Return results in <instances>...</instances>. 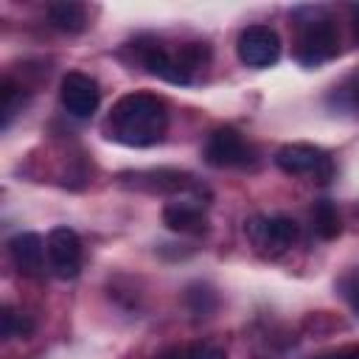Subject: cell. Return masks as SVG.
Here are the masks:
<instances>
[{"label":"cell","instance_id":"obj_20","mask_svg":"<svg viewBox=\"0 0 359 359\" xmlns=\"http://www.w3.org/2000/svg\"><path fill=\"white\" fill-rule=\"evenodd\" d=\"M191 353H194V359H227V353L219 345H210V342L191 345Z\"/></svg>","mask_w":359,"mask_h":359},{"label":"cell","instance_id":"obj_2","mask_svg":"<svg viewBox=\"0 0 359 359\" xmlns=\"http://www.w3.org/2000/svg\"><path fill=\"white\" fill-rule=\"evenodd\" d=\"M210 50L205 42H185L180 50H168L160 42L140 48V62L149 73L171 81V84H191L194 70L208 62Z\"/></svg>","mask_w":359,"mask_h":359},{"label":"cell","instance_id":"obj_10","mask_svg":"<svg viewBox=\"0 0 359 359\" xmlns=\"http://www.w3.org/2000/svg\"><path fill=\"white\" fill-rule=\"evenodd\" d=\"M121 182L146 194H182V191H199L196 180L188 171L177 168H151V171H135L121 174Z\"/></svg>","mask_w":359,"mask_h":359},{"label":"cell","instance_id":"obj_3","mask_svg":"<svg viewBox=\"0 0 359 359\" xmlns=\"http://www.w3.org/2000/svg\"><path fill=\"white\" fill-rule=\"evenodd\" d=\"M339 53V31L337 22L325 11H309L297 22V39H294V56L306 67H317Z\"/></svg>","mask_w":359,"mask_h":359},{"label":"cell","instance_id":"obj_11","mask_svg":"<svg viewBox=\"0 0 359 359\" xmlns=\"http://www.w3.org/2000/svg\"><path fill=\"white\" fill-rule=\"evenodd\" d=\"M45 241L36 236V233H17L8 238V255H11V264L22 272V275H31L36 278L45 266Z\"/></svg>","mask_w":359,"mask_h":359},{"label":"cell","instance_id":"obj_6","mask_svg":"<svg viewBox=\"0 0 359 359\" xmlns=\"http://www.w3.org/2000/svg\"><path fill=\"white\" fill-rule=\"evenodd\" d=\"M202 157L213 168H247L255 160V149L233 126H219L208 135Z\"/></svg>","mask_w":359,"mask_h":359},{"label":"cell","instance_id":"obj_7","mask_svg":"<svg viewBox=\"0 0 359 359\" xmlns=\"http://www.w3.org/2000/svg\"><path fill=\"white\" fill-rule=\"evenodd\" d=\"M236 53L247 67H269L280 59V36L269 25H247L236 39Z\"/></svg>","mask_w":359,"mask_h":359},{"label":"cell","instance_id":"obj_13","mask_svg":"<svg viewBox=\"0 0 359 359\" xmlns=\"http://www.w3.org/2000/svg\"><path fill=\"white\" fill-rule=\"evenodd\" d=\"M48 20L53 28H59L65 34H79L87 25V8L73 0H59V3L48 6Z\"/></svg>","mask_w":359,"mask_h":359},{"label":"cell","instance_id":"obj_5","mask_svg":"<svg viewBox=\"0 0 359 359\" xmlns=\"http://www.w3.org/2000/svg\"><path fill=\"white\" fill-rule=\"evenodd\" d=\"M247 238L252 241L255 250H261L264 255H280L286 252L297 236H300V227L292 216H283V213H275V216H252L247 224Z\"/></svg>","mask_w":359,"mask_h":359},{"label":"cell","instance_id":"obj_14","mask_svg":"<svg viewBox=\"0 0 359 359\" xmlns=\"http://www.w3.org/2000/svg\"><path fill=\"white\" fill-rule=\"evenodd\" d=\"M311 230H314L323 241H331V238L339 236L342 219H339V210H337V205H334L331 199L314 202V208H311Z\"/></svg>","mask_w":359,"mask_h":359},{"label":"cell","instance_id":"obj_22","mask_svg":"<svg viewBox=\"0 0 359 359\" xmlns=\"http://www.w3.org/2000/svg\"><path fill=\"white\" fill-rule=\"evenodd\" d=\"M320 359H359V345H351V348H342L337 353H325Z\"/></svg>","mask_w":359,"mask_h":359},{"label":"cell","instance_id":"obj_23","mask_svg":"<svg viewBox=\"0 0 359 359\" xmlns=\"http://www.w3.org/2000/svg\"><path fill=\"white\" fill-rule=\"evenodd\" d=\"M353 14H356V36H359V8H356Z\"/></svg>","mask_w":359,"mask_h":359},{"label":"cell","instance_id":"obj_12","mask_svg":"<svg viewBox=\"0 0 359 359\" xmlns=\"http://www.w3.org/2000/svg\"><path fill=\"white\" fill-rule=\"evenodd\" d=\"M163 222L168 230L174 233H188V236H196V233H205L208 230V216L199 205V199H185V202H168L163 208Z\"/></svg>","mask_w":359,"mask_h":359},{"label":"cell","instance_id":"obj_17","mask_svg":"<svg viewBox=\"0 0 359 359\" xmlns=\"http://www.w3.org/2000/svg\"><path fill=\"white\" fill-rule=\"evenodd\" d=\"M0 320H3V328H0V334H3V339H11V337H28L31 334V320L28 317H22V314H17L11 306H6L3 309V314H0Z\"/></svg>","mask_w":359,"mask_h":359},{"label":"cell","instance_id":"obj_18","mask_svg":"<svg viewBox=\"0 0 359 359\" xmlns=\"http://www.w3.org/2000/svg\"><path fill=\"white\" fill-rule=\"evenodd\" d=\"M339 292H342V297L348 300L351 311L359 317V272H351V275H345V278L339 280Z\"/></svg>","mask_w":359,"mask_h":359},{"label":"cell","instance_id":"obj_8","mask_svg":"<svg viewBox=\"0 0 359 359\" xmlns=\"http://www.w3.org/2000/svg\"><path fill=\"white\" fill-rule=\"evenodd\" d=\"M59 98H62V107L73 118H90L101 104V90L93 76L70 70V73H65V79L59 84Z\"/></svg>","mask_w":359,"mask_h":359},{"label":"cell","instance_id":"obj_21","mask_svg":"<svg viewBox=\"0 0 359 359\" xmlns=\"http://www.w3.org/2000/svg\"><path fill=\"white\" fill-rule=\"evenodd\" d=\"M157 359H194V353H191V348H168Z\"/></svg>","mask_w":359,"mask_h":359},{"label":"cell","instance_id":"obj_15","mask_svg":"<svg viewBox=\"0 0 359 359\" xmlns=\"http://www.w3.org/2000/svg\"><path fill=\"white\" fill-rule=\"evenodd\" d=\"M185 300H188V306H191V311H194L196 317H210V311L216 309V294H213V289H210V286H202V283L188 286Z\"/></svg>","mask_w":359,"mask_h":359},{"label":"cell","instance_id":"obj_1","mask_svg":"<svg viewBox=\"0 0 359 359\" xmlns=\"http://www.w3.org/2000/svg\"><path fill=\"white\" fill-rule=\"evenodd\" d=\"M165 126H168V107L160 95L151 93H126L112 104L107 115V135L132 149L160 143Z\"/></svg>","mask_w":359,"mask_h":359},{"label":"cell","instance_id":"obj_4","mask_svg":"<svg viewBox=\"0 0 359 359\" xmlns=\"http://www.w3.org/2000/svg\"><path fill=\"white\" fill-rule=\"evenodd\" d=\"M275 165L292 177H314L317 182H328L334 177V160L328 151L309 143H286L275 151Z\"/></svg>","mask_w":359,"mask_h":359},{"label":"cell","instance_id":"obj_16","mask_svg":"<svg viewBox=\"0 0 359 359\" xmlns=\"http://www.w3.org/2000/svg\"><path fill=\"white\" fill-rule=\"evenodd\" d=\"M0 95H3V129H8L11 118L22 109V87L14 84L11 79H3V87H0Z\"/></svg>","mask_w":359,"mask_h":359},{"label":"cell","instance_id":"obj_19","mask_svg":"<svg viewBox=\"0 0 359 359\" xmlns=\"http://www.w3.org/2000/svg\"><path fill=\"white\" fill-rule=\"evenodd\" d=\"M339 95L353 107V109H359V65L348 73V79L342 81V87H339Z\"/></svg>","mask_w":359,"mask_h":359},{"label":"cell","instance_id":"obj_9","mask_svg":"<svg viewBox=\"0 0 359 359\" xmlns=\"http://www.w3.org/2000/svg\"><path fill=\"white\" fill-rule=\"evenodd\" d=\"M50 269L59 278H76L81 272V238L70 227H53L45 238Z\"/></svg>","mask_w":359,"mask_h":359}]
</instances>
